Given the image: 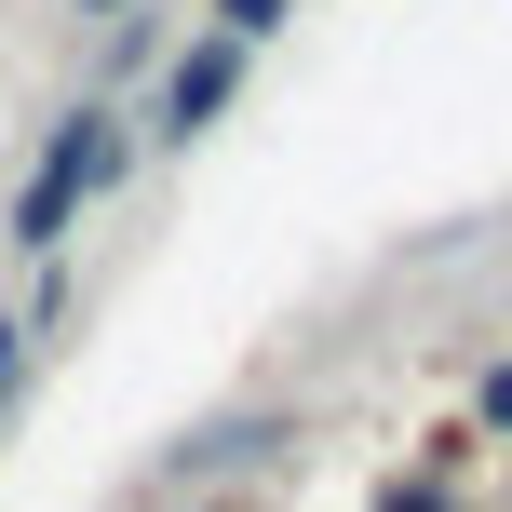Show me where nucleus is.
Instances as JSON below:
<instances>
[{"mask_svg": "<svg viewBox=\"0 0 512 512\" xmlns=\"http://www.w3.org/2000/svg\"><path fill=\"white\" fill-rule=\"evenodd\" d=\"M108 176H122V122H108V108H81V122L41 149V176H27V216H14V243H68V216L95 203Z\"/></svg>", "mask_w": 512, "mask_h": 512, "instance_id": "obj_1", "label": "nucleus"}, {"mask_svg": "<svg viewBox=\"0 0 512 512\" xmlns=\"http://www.w3.org/2000/svg\"><path fill=\"white\" fill-rule=\"evenodd\" d=\"M230 95H243V41H203V54H176V81H162V149H189V135H203Z\"/></svg>", "mask_w": 512, "mask_h": 512, "instance_id": "obj_2", "label": "nucleus"}, {"mask_svg": "<svg viewBox=\"0 0 512 512\" xmlns=\"http://www.w3.org/2000/svg\"><path fill=\"white\" fill-rule=\"evenodd\" d=\"M283 14H297V0H216V41H243V54H256Z\"/></svg>", "mask_w": 512, "mask_h": 512, "instance_id": "obj_3", "label": "nucleus"}, {"mask_svg": "<svg viewBox=\"0 0 512 512\" xmlns=\"http://www.w3.org/2000/svg\"><path fill=\"white\" fill-rule=\"evenodd\" d=\"M81 14H122V0H81Z\"/></svg>", "mask_w": 512, "mask_h": 512, "instance_id": "obj_4", "label": "nucleus"}]
</instances>
